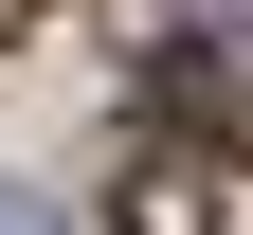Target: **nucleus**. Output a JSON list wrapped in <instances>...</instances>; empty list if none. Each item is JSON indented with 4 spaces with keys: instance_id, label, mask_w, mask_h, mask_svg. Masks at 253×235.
Returning <instances> with one entry per match:
<instances>
[{
    "instance_id": "obj_3",
    "label": "nucleus",
    "mask_w": 253,
    "mask_h": 235,
    "mask_svg": "<svg viewBox=\"0 0 253 235\" xmlns=\"http://www.w3.org/2000/svg\"><path fill=\"white\" fill-rule=\"evenodd\" d=\"M0 235H54V217H37V199H0Z\"/></svg>"
},
{
    "instance_id": "obj_2",
    "label": "nucleus",
    "mask_w": 253,
    "mask_h": 235,
    "mask_svg": "<svg viewBox=\"0 0 253 235\" xmlns=\"http://www.w3.org/2000/svg\"><path fill=\"white\" fill-rule=\"evenodd\" d=\"M109 235H217V199L181 181V163H126L109 181Z\"/></svg>"
},
{
    "instance_id": "obj_1",
    "label": "nucleus",
    "mask_w": 253,
    "mask_h": 235,
    "mask_svg": "<svg viewBox=\"0 0 253 235\" xmlns=\"http://www.w3.org/2000/svg\"><path fill=\"white\" fill-rule=\"evenodd\" d=\"M163 109L199 127V145H235V163H253V18H199V37L163 54Z\"/></svg>"
}]
</instances>
